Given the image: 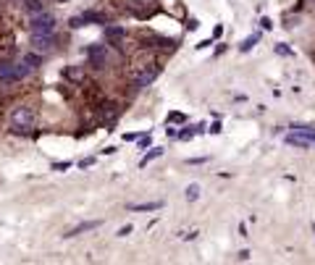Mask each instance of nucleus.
<instances>
[{
	"mask_svg": "<svg viewBox=\"0 0 315 265\" xmlns=\"http://www.w3.org/2000/svg\"><path fill=\"white\" fill-rule=\"evenodd\" d=\"M158 74H160V69H158L155 63H150V69H147V66H144V69H142V71H140V74H137V77H134V84H137V89H142V87H150L152 81L158 79Z\"/></svg>",
	"mask_w": 315,
	"mask_h": 265,
	"instance_id": "obj_5",
	"label": "nucleus"
},
{
	"mask_svg": "<svg viewBox=\"0 0 315 265\" xmlns=\"http://www.w3.org/2000/svg\"><path fill=\"white\" fill-rule=\"evenodd\" d=\"M82 19H84V24H100V26L111 24V19L105 16V13H100V11H84Z\"/></svg>",
	"mask_w": 315,
	"mask_h": 265,
	"instance_id": "obj_10",
	"label": "nucleus"
},
{
	"mask_svg": "<svg viewBox=\"0 0 315 265\" xmlns=\"http://www.w3.org/2000/svg\"><path fill=\"white\" fill-rule=\"evenodd\" d=\"M21 5H24V11H29V13L45 11V3H42V0H21Z\"/></svg>",
	"mask_w": 315,
	"mask_h": 265,
	"instance_id": "obj_13",
	"label": "nucleus"
},
{
	"mask_svg": "<svg viewBox=\"0 0 315 265\" xmlns=\"http://www.w3.org/2000/svg\"><path fill=\"white\" fill-rule=\"evenodd\" d=\"M16 71H13V63L8 60H0V87H8V84H16Z\"/></svg>",
	"mask_w": 315,
	"mask_h": 265,
	"instance_id": "obj_7",
	"label": "nucleus"
},
{
	"mask_svg": "<svg viewBox=\"0 0 315 265\" xmlns=\"http://www.w3.org/2000/svg\"><path fill=\"white\" fill-rule=\"evenodd\" d=\"M21 60H27V63L32 66V69H37V66H42V55H40V53H27V55L21 58Z\"/></svg>",
	"mask_w": 315,
	"mask_h": 265,
	"instance_id": "obj_18",
	"label": "nucleus"
},
{
	"mask_svg": "<svg viewBox=\"0 0 315 265\" xmlns=\"http://www.w3.org/2000/svg\"><path fill=\"white\" fill-rule=\"evenodd\" d=\"M132 231H134V226H132V223H126V226H121V229H118V237H129Z\"/></svg>",
	"mask_w": 315,
	"mask_h": 265,
	"instance_id": "obj_22",
	"label": "nucleus"
},
{
	"mask_svg": "<svg viewBox=\"0 0 315 265\" xmlns=\"http://www.w3.org/2000/svg\"><path fill=\"white\" fill-rule=\"evenodd\" d=\"M116 116H118V108H116V103H103V118L113 121Z\"/></svg>",
	"mask_w": 315,
	"mask_h": 265,
	"instance_id": "obj_16",
	"label": "nucleus"
},
{
	"mask_svg": "<svg viewBox=\"0 0 315 265\" xmlns=\"http://www.w3.org/2000/svg\"><path fill=\"white\" fill-rule=\"evenodd\" d=\"M89 165H95V158H84V160L79 163V168H89Z\"/></svg>",
	"mask_w": 315,
	"mask_h": 265,
	"instance_id": "obj_24",
	"label": "nucleus"
},
{
	"mask_svg": "<svg viewBox=\"0 0 315 265\" xmlns=\"http://www.w3.org/2000/svg\"><path fill=\"white\" fill-rule=\"evenodd\" d=\"M258 42H260V34H250V37H247V40H244V42L239 45V50H242V53H250V50H252V48H255V45H258Z\"/></svg>",
	"mask_w": 315,
	"mask_h": 265,
	"instance_id": "obj_17",
	"label": "nucleus"
},
{
	"mask_svg": "<svg viewBox=\"0 0 315 265\" xmlns=\"http://www.w3.org/2000/svg\"><path fill=\"white\" fill-rule=\"evenodd\" d=\"M103 226V221H84V223H79V226H74L68 234H63L66 239H71V237H79V234H84V231H95V229H100Z\"/></svg>",
	"mask_w": 315,
	"mask_h": 265,
	"instance_id": "obj_8",
	"label": "nucleus"
},
{
	"mask_svg": "<svg viewBox=\"0 0 315 265\" xmlns=\"http://www.w3.org/2000/svg\"><path fill=\"white\" fill-rule=\"evenodd\" d=\"M13 71H16V79L21 81V79H27V77H29V74H32L34 69L27 63V60H19V63H13Z\"/></svg>",
	"mask_w": 315,
	"mask_h": 265,
	"instance_id": "obj_12",
	"label": "nucleus"
},
{
	"mask_svg": "<svg viewBox=\"0 0 315 265\" xmlns=\"http://www.w3.org/2000/svg\"><path fill=\"white\" fill-rule=\"evenodd\" d=\"M68 26H71V29H82V26H84V19H82V16L68 19Z\"/></svg>",
	"mask_w": 315,
	"mask_h": 265,
	"instance_id": "obj_20",
	"label": "nucleus"
},
{
	"mask_svg": "<svg viewBox=\"0 0 315 265\" xmlns=\"http://www.w3.org/2000/svg\"><path fill=\"white\" fill-rule=\"evenodd\" d=\"M160 155H163V147H152L150 153H147V155H144L142 160H140V168H144V165H147V163H152V160H155V158H160Z\"/></svg>",
	"mask_w": 315,
	"mask_h": 265,
	"instance_id": "obj_14",
	"label": "nucleus"
},
{
	"mask_svg": "<svg viewBox=\"0 0 315 265\" xmlns=\"http://www.w3.org/2000/svg\"><path fill=\"white\" fill-rule=\"evenodd\" d=\"M200 194H202V186H200V184H189V186H187V192H184V197H187L189 202L200 200Z\"/></svg>",
	"mask_w": 315,
	"mask_h": 265,
	"instance_id": "obj_15",
	"label": "nucleus"
},
{
	"mask_svg": "<svg viewBox=\"0 0 315 265\" xmlns=\"http://www.w3.org/2000/svg\"><path fill=\"white\" fill-rule=\"evenodd\" d=\"M53 168H56V171H68V168H71V163H68V160H63V163H53Z\"/></svg>",
	"mask_w": 315,
	"mask_h": 265,
	"instance_id": "obj_23",
	"label": "nucleus"
},
{
	"mask_svg": "<svg viewBox=\"0 0 315 265\" xmlns=\"http://www.w3.org/2000/svg\"><path fill=\"white\" fill-rule=\"evenodd\" d=\"M163 208V200H155V202H137V205H129V210L134 213H152V210H160Z\"/></svg>",
	"mask_w": 315,
	"mask_h": 265,
	"instance_id": "obj_11",
	"label": "nucleus"
},
{
	"mask_svg": "<svg viewBox=\"0 0 315 265\" xmlns=\"http://www.w3.org/2000/svg\"><path fill=\"white\" fill-rule=\"evenodd\" d=\"M313 231H315V223H313Z\"/></svg>",
	"mask_w": 315,
	"mask_h": 265,
	"instance_id": "obj_32",
	"label": "nucleus"
},
{
	"mask_svg": "<svg viewBox=\"0 0 315 265\" xmlns=\"http://www.w3.org/2000/svg\"><path fill=\"white\" fill-rule=\"evenodd\" d=\"M56 29V16H50L48 11L32 13V21H29V32H53Z\"/></svg>",
	"mask_w": 315,
	"mask_h": 265,
	"instance_id": "obj_2",
	"label": "nucleus"
},
{
	"mask_svg": "<svg viewBox=\"0 0 315 265\" xmlns=\"http://www.w3.org/2000/svg\"><path fill=\"white\" fill-rule=\"evenodd\" d=\"M152 145V137L147 134V137H140V147H150Z\"/></svg>",
	"mask_w": 315,
	"mask_h": 265,
	"instance_id": "obj_25",
	"label": "nucleus"
},
{
	"mask_svg": "<svg viewBox=\"0 0 315 265\" xmlns=\"http://www.w3.org/2000/svg\"><path fill=\"white\" fill-rule=\"evenodd\" d=\"M239 260H250V249H242V252H239Z\"/></svg>",
	"mask_w": 315,
	"mask_h": 265,
	"instance_id": "obj_30",
	"label": "nucleus"
},
{
	"mask_svg": "<svg viewBox=\"0 0 315 265\" xmlns=\"http://www.w3.org/2000/svg\"><path fill=\"white\" fill-rule=\"evenodd\" d=\"M53 45H56V34L53 32H32V48L34 50L50 53Z\"/></svg>",
	"mask_w": 315,
	"mask_h": 265,
	"instance_id": "obj_4",
	"label": "nucleus"
},
{
	"mask_svg": "<svg viewBox=\"0 0 315 265\" xmlns=\"http://www.w3.org/2000/svg\"><path fill=\"white\" fill-rule=\"evenodd\" d=\"M184 121H187V116H184V113H168L166 124H184Z\"/></svg>",
	"mask_w": 315,
	"mask_h": 265,
	"instance_id": "obj_19",
	"label": "nucleus"
},
{
	"mask_svg": "<svg viewBox=\"0 0 315 265\" xmlns=\"http://www.w3.org/2000/svg\"><path fill=\"white\" fill-rule=\"evenodd\" d=\"M84 55H87V60L95 69H103L105 60H108V48H105V45H89V48L84 50Z\"/></svg>",
	"mask_w": 315,
	"mask_h": 265,
	"instance_id": "obj_3",
	"label": "nucleus"
},
{
	"mask_svg": "<svg viewBox=\"0 0 315 265\" xmlns=\"http://www.w3.org/2000/svg\"><path fill=\"white\" fill-rule=\"evenodd\" d=\"M260 24H263V29H265V32H268V29H273V24H271V19H263V21H260Z\"/></svg>",
	"mask_w": 315,
	"mask_h": 265,
	"instance_id": "obj_28",
	"label": "nucleus"
},
{
	"mask_svg": "<svg viewBox=\"0 0 315 265\" xmlns=\"http://www.w3.org/2000/svg\"><path fill=\"white\" fill-rule=\"evenodd\" d=\"M284 142H286V145H291V147H299V150H310V147L315 145V139L305 137V134H297V132H289L286 137H284Z\"/></svg>",
	"mask_w": 315,
	"mask_h": 265,
	"instance_id": "obj_6",
	"label": "nucleus"
},
{
	"mask_svg": "<svg viewBox=\"0 0 315 265\" xmlns=\"http://www.w3.org/2000/svg\"><path fill=\"white\" fill-rule=\"evenodd\" d=\"M276 53H279V55H294L291 48H286V45H276Z\"/></svg>",
	"mask_w": 315,
	"mask_h": 265,
	"instance_id": "obj_21",
	"label": "nucleus"
},
{
	"mask_svg": "<svg viewBox=\"0 0 315 265\" xmlns=\"http://www.w3.org/2000/svg\"><path fill=\"white\" fill-rule=\"evenodd\" d=\"M126 37V29L118 24H105V40L108 42H121Z\"/></svg>",
	"mask_w": 315,
	"mask_h": 265,
	"instance_id": "obj_9",
	"label": "nucleus"
},
{
	"mask_svg": "<svg viewBox=\"0 0 315 265\" xmlns=\"http://www.w3.org/2000/svg\"><path fill=\"white\" fill-rule=\"evenodd\" d=\"M210 134H221V124H218V121H216V124L210 126Z\"/></svg>",
	"mask_w": 315,
	"mask_h": 265,
	"instance_id": "obj_29",
	"label": "nucleus"
},
{
	"mask_svg": "<svg viewBox=\"0 0 315 265\" xmlns=\"http://www.w3.org/2000/svg\"><path fill=\"white\" fill-rule=\"evenodd\" d=\"M210 45H213V40H202L197 45V50H205V48H210Z\"/></svg>",
	"mask_w": 315,
	"mask_h": 265,
	"instance_id": "obj_26",
	"label": "nucleus"
},
{
	"mask_svg": "<svg viewBox=\"0 0 315 265\" xmlns=\"http://www.w3.org/2000/svg\"><path fill=\"white\" fill-rule=\"evenodd\" d=\"M205 160H207V158H192L189 165H200V163H205Z\"/></svg>",
	"mask_w": 315,
	"mask_h": 265,
	"instance_id": "obj_27",
	"label": "nucleus"
},
{
	"mask_svg": "<svg viewBox=\"0 0 315 265\" xmlns=\"http://www.w3.org/2000/svg\"><path fill=\"white\" fill-rule=\"evenodd\" d=\"M221 34H224V26H221V24H218L216 29H213V37H221Z\"/></svg>",
	"mask_w": 315,
	"mask_h": 265,
	"instance_id": "obj_31",
	"label": "nucleus"
},
{
	"mask_svg": "<svg viewBox=\"0 0 315 265\" xmlns=\"http://www.w3.org/2000/svg\"><path fill=\"white\" fill-rule=\"evenodd\" d=\"M34 110L29 108V105H19L16 110L11 113V129L16 134H21V132H29V129L34 126Z\"/></svg>",
	"mask_w": 315,
	"mask_h": 265,
	"instance_id": "obj_1",
	"label": "nucleus"
}]
</instances>
